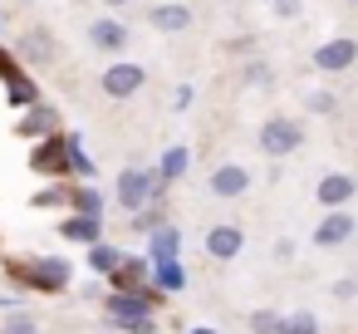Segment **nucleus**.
Returning a JSON list of instances; mask_svg holds the SVG:
<instances>
[{
	"label": "nucleus",
	"instance_id": "f257e3e1",
	"mask_svg": "<svg viewBox=\"0 0 358 334\" xmlns=\"http://www.w3.org/2000/svg\"><path fill=\"white\" fill-rule=\"evenodd\" d=\"M103 309H108V324H118V329H128V334H152L157 324H152V309H157V290H113L108 300H103Z\"/></svg>",
	"mask_w": 358,
	"mask_h": 334
},
{
	"label": "nucleus",
	"instance_id": "f03ea898",
	"mask_svg": "<svg viewBox=\"0 0 358 334\" xmlns=\"http://www.w3.org/2000/svg\"><path fill=\"white\" fill-rule=\"evenodd\" d=\"M304 138H309V128H304V118H285V113H275V118H265L260 123V133H255V143H260V153L265 158H289V153H299L304 148Z\"/></svg>",
	"mask_w": 358,
	"mask_h": 334
},
{
	"label": "nucleus",
	"instance_id": "7ed1b4c3",
	"mask_svg": "<svg viewBox=\"0 0 358 334\" xmlns=\"http://www.w3.org/2000/svg\"><path fill=\"white\" fill-rule=\"evenodd\" d=\"M162 197H167V187L157 182L152 167H123L118 172V202H123V211H143L148 202H162Z\"/></svg>",
	"mask_w": 358,
	"mask_h": 334
},
{
	"label": "nucleus",
	"instance_id": "20e7f679",
	"mask_svg": "<svg viewBox=\"0 0 358 334\" xmlns=\"http://www.w3.org/2000/svg\"><path fill=\"white\" fill-rule=\"evenodd\" d=\"M30 172H40L45 182H59L69 172V138L64 133H50L30 148Z\"/></svg>",
	"mask_w": 358,
	"mask_h": 334
},
{
	"label": "nucleus",
	"instance_id": "39448f33",
	"mask_svg": "<svg viewBox=\"0 0 358 334\" xmlns=\"http://www.w3.org/2000/svg\"><path fill=\"white\" fill-rule=\"evenodd\" d=\"M353 64H358V40L334 35V40L314 45V69H319V74H348Z\"/></svg>",
	"mask_w": 358,
	"mask_h": 334
},
{
	"label": "nucleus",
	"instance_id": "423d86ee",
	"mask_svg": "<svg viewBox=\"0 0 358 334\" xmlns=\"http://www.w3.org/2000/svg\"><path fill=\"white\" fill-rule=\"evenodd\" d=\"M128 45H133L128 20H118V15H99V20L89 25V50H99V55H123Z\"/></svg>",
	"mask_w": 358,
	"mask_h": 334
},
{
	"label": "nucleus",
	"instance_id": "0eeeda50",
	"mask_svg": "<svg viewBox=\"0 0 358 334\" xmlns=\"http://www.w3.org/2000/svg\"><path fill=\"white\" fill-rule=\"evenodd\" d=\"M15 60H20V64H55V60H59V40H55V30L30 25V30L20 35V45H15Z\"/></svg>",
	"mask_w": 358,
	"mask_h": 334
},
{
	"label": "nucleus",
	"instance_id": "6e6552de",
	"mask_svg": "<svg viewBox=\"0 0 358 334\" xmlns=\"http://www.w3.org/2000/svg\"><path fill=\"white\" fill-rule=\"evenodd\" d=\"M143 84H148V69H143V64H128V60L108 64V69H103V79H99V89H103L108 99H133Z\"/></svg>",
	"mask_w": 358,
	"mask_h": 334
},
{
	"label": "nucleus",
	"instance_id": "1a4fd4ad",
	"mask_svg": "<svg viewBox=\"0 0 358 334\" xmlns=\"http://www.w3.org/2000/svg\"><path fill=\"white\" fill-rule=\"evenodd\" d=\"M358 197V177L353 172H324L319 182H314V202L324 207V211H338V207H348Z\"/></svg>",
	"mask_w": 358,
	"mask_h": 334
},
{
	"label": "nucleus",
	"instance_id": "9d476101",
	"mask_svg": "<svg viewBox=\"0 0 358 334\" xmlns=\"http://www.w3.org/2000/svg\"><path fill=\"white\" fill-rule=\"evenodd\" d=\"M206 187H211V197L236 202V197H245V192H250V167H245V162H216Z\"/></svg>",
	"mask_w": 358,
	"mask_h": 334
},
{
	"label": "nucleus",
	"instance_id": "9b49d317",
	"mask_svg": "<svg viewBox=\"0 0 358 334\" xmlns=\"http://www.w3.org/2000/svg\"><path fill=\"white\" fill-rule=\"evenodd\" d=\"M353 231H358L353 211H348V207H338V211H329V216L314 226V246H319V251H338L343 241H353Z\"/></svg>",
	"mask_w": 358,
	"mask_h": 334
},
{
	"label": "nucleus",
	"instance_id": "f8f14e48",
	"mask_svg": "<svg viewBox=\"0 0 358 334\" xmlns=\"http://www.w3.org/2000/svg\"><path fill=\"white\" fill-rule=\"evenodd\" d=\"M201 246H206V256H211V260H236V256L245 251V231H241V226H231V221H216V226L206 231V241H201Z\"/></svg>",
	"mask_w": 358,
	"mask_h": 334
},
{
	"label": "nucleus",
	"instance_id": "ddd939ff",
	"mask_svg": "<svg viewBox=\"0 0 358 334\" xmlns=\"http://www.w3.org/2000/svg\"><path fill=\"white\" fill-rule=\"evenodd\" d=\"M148 25H152L157 35H182V30H192V6H177V0L148 6Z\"/></svg>",
	"mask_w": 358,
	"mask_h": 334
},
{
	"label": "nucleus",
	"instance_id": "4468645a",
	"mask_svg": "<svg viewBox=\"0 0 358 334\" xmlns=\"http://www.w3.org/2000/svg\"><path fill=\"white\" fill-rule=\"evenodd\" d=\"M15 133H20V138H35V143H40V138H50V133H59V109L40 99L35 109H25V118L15 123Z\"/></svg>",
	"mask_w": 358,
	"mask_h": 334
},
{
	"label": "nucleus",
	"instance_id": "2eb2a0df",
	"mask_svg": "<svg viewBox=\"0 0 358 334\" xmlns=\"http://www.w3.org/2000/svg\"><path fill=\"white\" fill-rule=\"evenodd\" d=\"M69 280H74V265L64 256H40V270H35L40 295H59V290H69Z\"/></svg>",
	"mask_w": 358,
	"mask_h": 334
},
{
	"label": "nucleus",
	"instance_id": "dca6fc26",
	"mask_svg": "<svg viewBox=\"0 0 358 334\" xmlns=\"http://www.w3.org/2000/svg\"><path fill=\"white\" fill-rule=\"evenodd\" d=\"M0 84H6V99H10V109H20V113L40 104V84L30 79V69H25V64H15V69H10L6 79H0Z\"/></svg>",
	"mask_w": 358,
	"mask_h": 334
},
{
	"label": "nucleus",
	"instance_id": "f3484780",
	"mask_svg": "<svg viewBox=\"0 0 358 334\" xmlns=\"http://www.w3.org/2000/svg\"><path fill=\"white\" fill-rule=\"evenodd\" d=\"M59 236H64V241H84V246H99V241H103V216H79V211H74V216H69V221L59 226Z\"/></svg>",
	"mask_w": 358,
	"mask_h": 334
},
{
	"label": "nucleus",
	"instance_id": "a211bd4d",
	"mask_svg": "<svg viewBox=\"0 0 358 334\" xmlns=\"http://www.w3.org/2000/svg\"><path fill=\"white\" fill-rule=\"evenodd\" d=\"M143 275H152V260L148 256H123V265L113 270V290H138Z\"/></svg>",
	"mask_w": 358,
	"mask_h": 334
},
{
	"label": "nucleus",
	"instance_id": "6ab92c4d",
	"mask_svg": "<svg viewBox=\"0 0 358 334\" xmlns=\"http://www.w3.org/2000/svg\"><path fill=\"white\" fill-rule=\"evenodd\" d=\"M187 167H192V153H187V148H167V153H162V162H157L152 172H157V182H162V187H172L177 177H187Z\"/></svg>",
	"mask_w": 358,
	"mask_h": 334
},
{
	"label": "nucleus",
	"instance_id": "aec40b11",
	"mask_svg": "<svg viewBox=\"0 0 358 334\" xmlns=\"http://www.w3.org/2000/svg\"><path fill=\"white\" fill-rule=\"evenodd\" d=\"M177 251H182L177 226H157L152 241H148V260H152V265H157V260H177Z\"/></svg>",
	"mask_w": 358,
	"mask_h": 334
},
{
	"label": "nucleus",
	"instance_id": "412c9836",
	"mask_svg": "<svg viewBox=\"0 0 358 334\" xmlns=\"http://www.w3.org/2000/svg\"><path fill=\"white\" fill-rule=\"evenodd\" d=\"M152 285H157L162 295H182V290H187V270H182V260H157V265H152Z\"/></svg>",
	"mask_w": 358,
	"mask_h": 334
},
{
	"label": "nucleus",
	"instance_id": "4be33fe9",
	"mask_svg": "<svg viewBox=\"0 0 358 334\" xmlns=\"http://www.w3.org/2000/svg\"><path fill=\"white\" fill-rule=\"evenodd\" d=\"M69 202H74V187H64V182H45V187L30 197L35 211H59V207H69Z\"/></svg>",
	"mask_w": 358,
	"mask_h": 334
},
{
	"label": "nucleus",
	"instance_id": "5701e85b",
	"mask_svg": "<svg viewBox=\"0 0 358 334\" xmlns=\"http://www.w3.org/2000/svg\"><path fill=\"white\" fill-rule=\"evenodd\" d=\"M64 138H69V172L89 182L99 167H94V158H89V148H84V138H79V133H64Z\"/></svg>",
	"mask_w": 358,
	"mask_h": 334
},
{
	"label": "nucleus",
	"instance_id": "b1692460",
	"mask_svg": "<svg viewBox=\"0 0 358 334\" xmlns=\"http://www.w3.org/2000/svg\"><path fill=\"white\" fill-rule=\"evenodd\" d=\"M89 265H94L99 275H113V270L123 265V251L108 246V241H99V246H89Z\"/></svg>",
	"mask_w": 358,
	"mask_h": 334
},
{
	"label": "nucleus",
	"instance_id": "393cba45",
	"mask_svg": "<svg viewBox=\"0 0 358 334\" xmlns=\"http://www.w3.org/2000/svg\"><path fill=\"white\" fill-rule=\"evenodd\" d=\"M304 109L319 113V118H334V113H338V94H334V89H309V94H304Z\"/></svg>",
	"mask_w": 358,
	"mask_h": 334
},
{
	"label": "nucleus",
	"instance_id": "a878e982",
	"mask_svg": "<svg viewBox=\"0 0 358 334\" xmlns=\"http://www.w3.org/2000/svg\"><path fill=\"white\" fill-rule=\"evenodd\" d=\"M79 216H103V192L99 187H74V202H69Z\"/></svg>",
	"mask_w": 358,
	"mask_h": 334
},
{
	"label": "nucleus",
	"instance_id": "bb28decb",
	"mask_svg": "<svg viewBox=\"0 0 358 334\" xmlns=\"http://www.w3.org/2000/svg\"><path fill=\"white\" fill-rule=\"evenodd\" d=\"M0 334H45V329H40V319H35V314H25V309H10L6 319H0Z\"/></svg>",
	"mask_w": 358,
	"mask_h": 334
},
{
	"label": "nucleus",
	"instance_id": "cd10ccee",
	"mask_svg": "<svg viewBox=\"0 0 358 334\" xmlns=\"http://www.w3.org/2000/svg\"><path fill=\"white\" fill-rule=\"evenodd\" d=\"M157 226H167V216H162V202H148L143 211H133V231H157Z\"/></svg>",
	"mask_w": 358,
	"mask_h": 334
},
{
	"label": "nucleus",
	"instance_id": "c85d7f7f",
	"mask_svg": "<svg viewBox=\"0 0 358 334\" xmlns=\"http://www.w3.org/2000/svg\"><path fill=\"white\" fill-rule=\"evenodd\" d=\"M280 334H319V314H309V309H294V314H285Z\"/></svg>",
	"mask_w": 358,
	"mask_h": 334
},
{
	"label": "nucleus",
	"instance_id": "c756f323",
	"mask_svg": "<svg viewBox=\"0 0 358 334\" xmlns=\"http://www.w3.org/2000/svg\"><path fill=\"white\" fill-rule=\"evenodd\" d=\"M241 79H245L250 89H270V79H275V69H270L265 60H250V64L241 69Z\"/></svg>",
	"mask_w": 358,
	"mask_h": 334
},
{
	"label": "nucleus",
	"instance_id": "7c9ffc66",
	"mask_svg": "<svg viewBox=\"0 0 358 334\" xmlns=\"http://www.w3.org/2000/svg\"><path fill=\"white\" fill-rule=\"evenodd\" d=\"M280 324H285V314H275V309H255L250 314V334H280Z\"/></svg>",
	"mask_w": 358,
	"mask_h": 334
},
{
	"label": "nucleus",
	"instance_id": "2f4dec72",
	"mask_svg": "<svg viewBox=\"0 0 358 334\" xmlns=\"http://www.w3.org/2000/svg\"><path fill=\"white\" fill-rule=\"evenodd\" d=\"M353 295H358V280H353V275H343V280L334 285V300H353Z\"/></svg>",
	"mask_w": 358,
	"mask_h": 334
},
{
	"label": "nucleus",
	"instance_id": "473e14b6",
	"mask_svg": "<svg viewBox=\"0 0 358 334\" xmlns=\"http://www.w3.org/2000/svg\"><path fill=\"white\" fill-rule=\"evenodd\" d=\"M275 15H280V20H294V15H299V0H280Z\"/></svg>",
	"mask_w": 358,
	"mask_h": 334
},
{
	"label": "nucleus",
	"instance_id": "72a5a7b5",
	"mask_svg": "<svg viewBox=\"0 0 358 334\" xmlns=\"http://www.w3.org/2000/svg\"><path fill=\"white\" fill-rule=\"evenodd\" d=\"M294 256V241H275V260H289Z\"/></svg>",
	"mask_w": 358,
	"mask_h": 334
},
{
	"label": "nucleus",
	"instance_id": "f704fd0d",
	"mask_svg": "<svg viewBox=\"0 0 358 334\" xmlns=\"http://www.w3.org/2000/svg\"><path fill=\"white\" fill-rule=\"evenodd\" d=\"M0 309H6V314H10V309H15V295H0Z\"/></svg>",
	"mask_w": 358,
	"mask_h": 334
},
{
	"label": "nucleus",
	"instance_id": "c9c22d12",
	"mask_svg": "<svg viewBox=\"0 0 358 334\" xmlns=\"http://www.w3.org/2000/svg\"><path fill=\"white\" fill-rule=\"evenodd\" d=\"M103 6H113V11H123V6H138V0H103Z\"/></svg>",
	"mask_w": 358,
	"mask_h": 334
},
{
	"label": "nucleus",
	"instance_id": "e433bc0d",
	"mask_svg": "<svg viewBox=\"0 0 358 334\" xmlns=\"http://www.w3.org/2000/svg\"><path fill=\"white\" fill-rule=\"evenodd\" d=\"M192 334H216V329H192Z\"/></svg>",
	"mask_w": 358,
	"mask_h": 334
},
{
	"label": "nucleus",
	"instance_id": "4c0bfd02",
	"mask_svg": "<svg viewBox=\"0 0 358 334\" xmlns=\"http://www.w3.org/2000/svg\"><path fill=\"white\" fill-rule=\"evenodd\" d=\"M270 6H280V0H270Z\"/></svg>",
	"mask_w": 358,
	"mask_h": 334
}]
</instances>
